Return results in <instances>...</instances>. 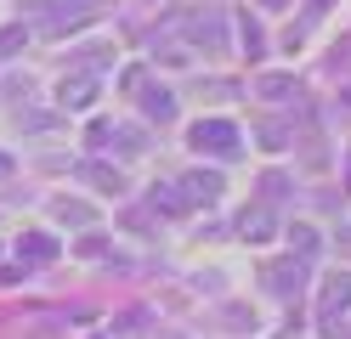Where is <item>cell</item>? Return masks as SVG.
I'll return each instance as SVG.
<instances>
[{"label": "cell", "mask_w": 351, "mask_h": 339, "mask_svg": "<svg viewBox=\"0 0 351 339\" xmlns=\"http://www.w3.org/2000/svg\"><path fill=\"white\" fill-rule=\"evenodd\" d=\"M187 142L199 153H210V158H238V153H244V136H238L232 119H199L187 130Z\"/></svg>", "instance_id": "cell-1"}, {"label": "cell", "mask_w": 351, "mask_h": 339, "mask_svg": "<svg viewBox=\"0 0 351 339\" xmlns=\"http://www.w3.org/2000/svg\"><path fill=\"white\" fill-rule=\"evenodd\" d=\"M142 113H147V119H159V125H170L176 119V97H170L165 85H142Z\"/></svg>", "instance_id": "cell-10"}, {"label": "cell", "mask_w": 351, "mask_h": 339, "mask_svg": "<svg viewBox=\"0 0 351 339\" xmlns=\"http://www.w3.org/2000/svg\"><path fill=\"white\" fill-rule=\"evenodd\" d=\"M244 45H250V57H261V29H255L250 17H244Z\"/></svg>", "instance_id": "cell-17"}, {"label": "cell", "mask_w": 351, "mask_h": 339, "mask_svg": "<svg viewBox=\"0 0 351 339\" xmlns=\"http://www.w3.org/2000/svg\"><path fill=\"white\" fill-rule=\"evenodd\" d=\"M153 210H182V198H176V187H153Z\"/></svg>", "instance_id": "cell-15"}, {"label": "cell", "mask_w": 351, "mask_h": 339, "mask_svg": "<svg viewBox=\"0 0 351 339\" xmlns=\"http://www.w3.org/2000/svg\"><path fill=\"white\" fill-rule=\"evenodd\" d=\"M23 40H29V29H23V23H12V29H0V57H12L17 45H23Z\"/></svg>", "instance_id": "cell-14"}, {"label": "cell", "mask_w": 351, "mask_h": 339, "mask_svg": "<svg viewBox=\"0 0 351 339\" xmlns=\"http://www.w3.org/2000/svg\"><path fill=\"white\" fill-rule=\"evenodd\" d=\"M6 170H12V158H6V153H0V175H6Z\"/></svg>", "instance_id": "cell-18"}, {"label": "cell", "mask_w": 351, "mask_h": 339, "mask_svg": "<svg viewBox=\"0 0 351 339\" xmlns=\"http://www.w3.org/2000/svg\"><path fill=\"white\" fill-rule=\"evenodd\" d=\"M57 221H62V226H85V221H91V203H80V198H57Z\"/></svg>", "instance_id": "cell-13"}, {"label": "cell", "mask_w": 351, "mask_h": 339, "mask_svg": "<svg viewBox=\"0 0 351 339\" xmlns=\"http://www.w3.org/2000/svg\"><path fill=\"white\" fill-rule=\"evenodd\" d=\"M317 311H323V323H335L340 311H351V271H328V277H323Z\"/></svg>", "instance_id": "cell-3"}, {"label": "cell", "mask_w": 351, "mask_h": 339, "mask_svg": "<svg viewBox=\"0 0 351 339\" xmlns=\"http://www.w3.org/2000/svg\"><path fill=\"white\" fill-rule=\"evenodd\" d=\"M80 181H91V187H102V192H125V175L108 170V164H80Z\"/></svg>", "instance_id": "cell-11"}, {"label": "cell", "mask_w": 351, "mask_h": 339, "mask_svg": "<svg viewBox=\"0 0 351 339\" xmlns=\"http://www.w3.org/2000/svg\"><path fill=\"white\" fill-rule=\"evenodd\" d=\"M17 260H29V266L57 260V238H51V232H23V243H17Z\"/></svg>", "instance_id": "cell-8"}, {"label": "cell", "mask_w": 351, "mask_h": 339, "mask_svg": "<svg viewBox=\"0 0 351 339\" xmlns=\"http://www.w3.org/2000/svg\"><path fill=\"white\" fill-rule=\"evenodd\" d=\"M91 97H97V79H91V74H69V79L57 85V102H62V108H74V113H80V108H91Z\"/></svg>", "instance_id": "cell-7"}, {"label": "cell", "mask_w": 351, "mask_h": 339, "mask_svg": "<svg viewBox=\"0 0 351 339\" xmlns=\"http://www.w3.org/2000/svg\"><path fill=\"white\" fill-rule=\"evenodd\" d=\"M283 238H289V255H295V260H312V255H317V232H312V226H289Z\"/></svg>", "instance_id": "cell-12"}, {"label": "cell", "mask_w": 351, "mask_h": 339, "mask_svg": "<svg viewBox=\"0 0 351 339\" xmlns=\"http://www.w3.org/2000/svg\"><path fill=\"white\" fill-rule=\"evenodd\" d=\"M261 283H267L278 300H300V283H306V266L300 260H272L267 271H261Z\"/></svg>", "instance_id": "cell-2"}, {"label": "cell", "mask_w": 351, "mask_h": 339, "mask_svg": "<svg viewBox=\"0 0 351 339\" xmlns=\"http://www.w3.org/2000/svg\"><path fill=\"white\" fill-rule=\"evenodd\" d=\"M182 203H215L227 187H221V170H193V175H182Z\"/></svg>", "instance_id": "cell-5"}, {"label": "cell", "mask_w": 351, "mask_h": 339, "mask_svg": "<svg viewBox=\"0 0 351 339\" xmlns=\"http://www.w3.org/2000/svg\"><path fill=\"white\" fill-rule=\"evenodd\" d=\"M187 40H193V45H210V51H227V29H221V17H215V12L193 17V23H187Z\"/></svg>", "instance_id": "cell-6"}, {"label": "cell", "mask_w": 351, "mask_h": 339, "mask_svg": "<svg viewBox=\"0 0 351 339\" xmlns=\"http://www.w3.org/2000/svg\"><path fill=\"white\" fill-rule=\"evenodd\" d=\"M255 90H261L267 102H289V97L300 102V79H295V74H261V79H255Z\"/></svg>", "instance_id": "cell-9"}, {"label": "cell", "mask_w": 351, "mask_h": 339, "mask_svg": "<svg viewBox=\"0 0 351 339\" xmlns=\"http://www.w3.org/2000/svg\"><path fill=\"white\" fill-rule=\"evenodd\" d=\"M346 187H351V164H346Z\"/></svg>", "instance_id": "cell-19"}, {"label": "cell", "mask_w": 351, "mask_h": 339, "mask_svg": "<svg viewBox=\"0 0 351 339\" xmlns=\"http://www.w3.org/2000/svg\"><path fill=\"white\" fill-rule=\"evenodd\" d=\"M261 192H267V203H272V198L289 192V181H283V175H267V181H261Z\"/></svg>", "instance_id": "cell-16"}, {"label": "cell", "mask_w": 351, "mask_h": 339, "mask_svg": "<svg viewBox=\"0 0 351 339\" xmlns=\"http://www.w3.org/2000/svg\"><path fill=\"white\" fill-rule=\"evenodd\" d=\"M272 232H278V221H272L267 203H250V210L238 215V238L244 243H272Z\"/></svg>", "instance_id": "cell-4"}]
</instances>
